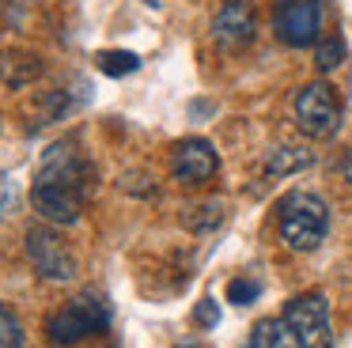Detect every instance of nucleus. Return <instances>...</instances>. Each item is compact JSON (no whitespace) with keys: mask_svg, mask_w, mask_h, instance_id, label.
I'll list each match as a JSON object with an SVG mask.
<instances>
[{"mask_svg":"<svg viewBox=\"0 0 352 348\" xmlns=\"http://www.w3.org/2000/svg\"><path fill=\"white\" fill-rule=\"evenodd\" d=\"M276 227H280V239L288 250L296 254H311L326 242L329 231V208L318 193H284L276 204Z\"/></svg>","mask_w":352,"mask_h":348,"instance_id":"1","label":"nucleus"},{"mask_svg":"<svg viewBox=\"0 0 352 348\" xmlns=\"http://www.w3.org/2000/svg\"><path fill=\"white\" fill-rule=\"evenodd\" d=\"M107 322H110V307L99 295L84 292L46 318V337H50V345L69 348V345H80L84 337H91V333L107 329Z\"/></svg>","mask_w":352,"mask_h":348,"instance_id":"2","label":"nucleus"},{"mask_svg":"<svg viewBox=\"0 0 352 348\" xmlns=\"http://www.w3.org/2000/svg\"><path fill=\"white\" fill-rule=\"evenodd\" d=\"M27 257H31L34 272L50 284H69L76 276L80 261L72 254V246L61 239V231H54L50 224H38L27 231Z\"/></svg>","mask_w":352,"mask_h":348,"instance_id":"3","label":"nucleus"},{"mask_svg":"<svg viewBox=\"0 0 352 348\" xmlns=\"http://www.w3.org/2000/svg\"><path fill=\"white\" fill-rule=\"evenodd\" d=\"M284 325L299 337L303 348H333V325H329V303L322 292H303L288 299L284 307Z\"/></svg>","mask_w":352,"mask_h":348,"instance_id":"4","label":"nucleus"},{"mask_svg":"<svg viewBox=\"0 0 352 348\" xmlns=\"http://www.w3.org/2000/svg\"><path fill=\"white\" fill-rule=\"evenodd\" d=\"M292 106H296L299 129H303L307 136H314V140H326V136H333L337 129H341V102H337L329 83L314 80V83H307V87H299Z\"/></svg>","mask_w":352,"mask_h":348,"instance_id":"5","label":"nucleus"},{"mask_svg":"<svg viewBox=\"0 0 352 348\" xmlns=\"http://www.w3.org/2000/svg\"><path fill=\"white\" fill-rule=\"evenodd\" d=\"M34 182H46V186H61V189H72V193L87 197L95 189V166L80 155L76 148H50L46 159H42Z\"/></svg>","mask_w":352,"mask_h":348,"instance_id":"6","label":"nucleus"},{"mask_svg":"<svg viewBox=\"0 0 352 348\" xmlns=\"http://www.w3.org/2000/svg\"><path fill=\"white\" fill-rule=\"evenodd\" d=\"M322 30V4L318 0H280L276 8V38L288 45H311Z\"/></svg>","mask_w":352,"mask_h":348,"instance_id":"7","label":"nucleus"},{"mask_svg":"<svg viewBox=\"0 0 352 348\" xmlns=\"http://www.w3.org/2000/svg\"><path fill=\"white\" fill-rule=\"evenodd\" d=\"M216 166H220V155H216V148L208 140H201V136H190V140L175 144V151H170V174H175L182 186H201V182H208L216 174Z\"/></svg>","mask_w":352,"mask_h":348,"instance_id":"8","label":"nucleus"},{"mask_svg":"<svg viewBox=\"0 0 352 348\" xmlns=\"http://www.w3.org/2000/svg\"><path fill=\"white\" fill-rule=\"evenodd\" d=\"M254 34H258V19H254V8L246 4V0H228V4L216 12L212 38L223 50H231V53L246 50V45L254 42Z\"/></svg>","mask_w":352,"mask_h":348,"instance_id":"9","label":"nucleus"},{"mask_svg":"<svg viewBox=\"0 0 352 348\" xmlns=\"http://www.w3.org/2000/svg\"><path fill=\"white\" fill-rule=\"evenodd\" d=\"M84 201L87 197L72 193V189H61V186H46V182H34L31 186V204L46 224H61V227L76 224L80 212H84Z\"/></svg>","mask_w":352,"mask_h":348,"instance_id":"10","label":"nucleus"},{"mask_svg":"<svg viewBox=\"0 0 352 348\" xmlns=\"http://www.w3.org/2000/svg\"><path fill=\"white\" fill-rule=\"evenodd\" d=\"M42 76V61L34 53H23V50H8L0 57V80L8 87H23V83L38 80Z\"/></svg>","mask_w":352,"mask_h":348,"instance_id":"11","label":"nucleus"},{"mask_svg":"<svg viewBox=\"0 0 352 348\" xmlns=\"http://www.w3.org/2000/svg\"><path fill=\"white\" fill-rule=\"evenodd\" d=\"M311 151L307 148H273L265 159V171L273 174V178H284V174H296L303 171V166H311Z\"/></svg>","mask_w":352,"mask_h":348,"instance_id":"12","label":"nucleus"},{"mask_svg":"<svg viewBox=\"0 0 352 348\" xmlns=\"http://www.w3.org/2000/svg\"><path fill=\"white\" fill-rule=\"evenodd\" d=\"M95 61H99V68L107 76H129V72H137V68H140V57H137V53H129V50H102Z\"/></svg>","mask_w":352,"mask_h":348,"instance_id":"13","label":"nucleus"},{"mask_svg":"<svg viewBox=\"0 0 352 348\" xmlns=\"http://www.w3.org/2000/svg\"><path fill=\"white\" fill-rule=\"evenodd\" d=\"M341 61H344V42L341 38H326V42L314 45V65H318V72H333Z\"/></svg>","mask_w":352,"mask_h":348,"instance_id":"14","label":"nucleus"},{"mask_svg":"<svg viewBox=\"0 0 352 348\" xmlns=\"http://www.w3.org/2000/svg\"><path fill=\"white\" fill-rule=\"evenodd\" d=\"M0 348H23V329L4 303H0Z\"/></svg>","mask_w":352,"mask_h":348,"instance_id":"15","label":"nucleus"},{"mask_svg":"<svg viewBox=\"0 0 352 348\" xmlns=\"http://www.w3.org/2000/svg\"><path fill=\"white\" fill-rule=\"evenodd\" d=\"M258 295H261V284H258V280H246V276H243V280H231V284H228V299L239 303V307L254 303Z\"/></svg>","mask_w":352,"mask_h":348,"instance_id":"16","label":"nucleus"},{"mask_svg":"<svg viewBox=\"0 0 352 348\" xmlns=\"http://www.w3.org/2000/svg\"><path fill=\"white\" fill-rule=\"evenodd\" d=\"M269 348H303L299 337L284 325V318H273V337H269Z\"/></svg>","mask_w":352,"mask_h":348,"instance_id":"17","label":"nucleus"},{"mask_svg":"<svg viewBox=\"0 0 352 348\" xmlns=\"http://www.w3.org/2000/svg\"><path fill=\"white\" fill-rule=\"evenodd\" d=\"M197 322H201V325H216V322H220V310H216V303H212V299H201V307H197Z\"/></svg>","mask_w":352,"mask_h":348,"instance_id":"18","label":"nucleus"},{"mask_svg":"<svg viewBox=\"0 0 352 348\" xmlns=\"http://www.w3.org/2000/svg\"><path fill=\"white\" fill-rule=\"evenodd\" d=\"M341 174H344V182H352V148L344 151V159H341Z\"/></svg>","mask_w":352,"mask_h":348,"instance_id":"19","label":"nucleus"}]
</instances>
